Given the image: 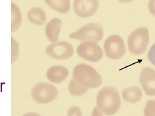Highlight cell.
I'll return each mask as SVG.
<instances>
[{
  "instance_id": "obj_8",
  "label": "cell",
  "mask_w": 155,
  "mask_h": 116,
  "mask_svg": "<svg viewBox=\"0 0 155 116\" xmlns=\"http://www.w3.org/2000/svg\"><path fill=\"white\" fill-rule=\"evenodd\" d=\"M77 54L89 62H98L103 57L102 49L96 42L83 41L76 48Z\"/></svg>"
},
{
  "instance_id": "obj_24",
  "label": "cell",
  "mask_w": 155,
  "mask_h": 116,
  "mask_svg": "<svg viewBox=\"0 0 155 116\" xmlns=\"http://www.w3.org/2000/svg\"><path fill=\"white\" fill-rule=\"evenodd\" d=\"M22 116H42L39 113H36V112H28V113H25Z\"/></svg>"
},
{
  "instance_id": "obj_18",
  "label": "cell",
  "mask_w": 155,
  "mask_h": 116,
  "mask_svg": "<svg viewBox=\"0 0 155 116\" xmlns=\"http://www.w3.org/2000/svg\"><path fill=\"white\" fill-rule=\"evenodd\" d=\"M20 46L18 43L17 42L14 38H11V63L13 64L18 59Z\"/></svg>"
},
{
  "instance_id": "obj_2",
  "label": "cell",
  "mask_w": 155,
  "mask_h": 116,
  "mask_svg": "<svg viewBox=\"0 0 155 116\" xmlns=\"http://www.w3.org/2000/svg\"><path fill=\"white\" fill-rule=\"evenodd\" d=\"M73 79L88 88H97L103 82L102 76L92 67L85 63L78 64L73 70Z\"/></svg>"
},
{
  "instance_id": "obj_15",
  "label": "cell",
  "mask_w": 155,
  "mask_h": 116,
  "mask_svg": "<svg viewBox=\"0 0 155 116\" xmlns=\"http://www.w3.org/2000/svg\"><path fill=\"white\" fill-rule=\"evenodd\" d=\"M50 9L61 14L68 12L71 9L70 0H44Z\"/></svg>"
},
{
  "instance_id": "obj_25",
  "label": "cell",
  "mask_w": 155,
  "mask_h": 116,
  "mask_svg": "<svg viewBox=\"0 0 155 116\" xmlns=\"http://www.w3.org/2000/svg\"><path fill=\"white\" fill-rule=\"evenodd\" d=\"M132 1H133V0H119V2H120L121 3H130V2H131Z\"/></svg>"
},
{
  "instance_id": "obj_14",
  "label": "cell",
  "mask_w": 155,
  "mask_h": 116,
  "mask_svg": "<svg viewBox=\"0 0 155 116\" xmlns=\"http://www.w3.org/2000/svg\"><path fill=\"white\" fill-rule=\"evenodd\" d=\"M122 97L125 101L131 103H136L142 97V92L138 87L131 86L122 90Z\"/></svg>"
},
{
  "instance_id": "obj_5",
  "label": "cell",
  "mask_w": 155,
  "mask_h": 116,
  "mask_svg": "<svg viewBox=\"0 0 155 116\" xmlns=\"http://www.w3.org/2000/svg\"><path fill=\"white\" fill-rule=\"evenodd\" d=\"M58 91L52 84L38 82L34 85L31 90V96L37 103L40 105L50 103L57 98Z\"/></svg>"
},
{
  "instance_id": "obj_4",
  "label": "cell",
  "mask_w": 155,
  "mask_h": 116,
  "mask_svg": "<svg viewBox=\"0 0 155 116\" xmlns=\"http://www.w3.org/2000/svg\"><path fill=\"white\" fill-rule=\"evenodd\" d=\"M103 36V28L98 23H90L69 34V38L79 41L99 42Z\"/></svg>"
},
{
  "instance_id": "obj_19",
  "label": "cell",
  "mask_w": 155,
  "mask_h": 116,
  "mask_svg": "<svg viewBox=\"0 0 155 116\" xmlns=\"http://www.w3.org/2000/svg\"><path fill=\"white\" fill-rule=\"evenodd\" d=\"M144 112L145 116H155V100L147 101Z\"/></svg>"
},
{
  "instance_id": "obj_17",
  "label": "cell",
  "mask_w": 155,
  "mask_h": 116,
  "mask_svg": "<svg viewBox=\"0 0 155 116\" xmlns=\"http://www.w3.org/2000/svg\"><path fill=\"white\" fill-rule=\"evenodd\" d=\"M89 88L80 84L73 78L71 80L70 82H69L68 91H69L71 95H74V96H81V95H84L89 90Z\"/></svg>"
},
{
  "instance_id": "obj_13",
  "label": "cell",
  "mask_w": 155,
  "mask_h": 116,
  "mask_svg": "<svg viewBox=\"0 0 155 116\" xmlns=\"http://www.w3.org/2000/svg\"><path fill=\"white\" fill-rule=\"evenodd\" d=\"M27 18L30 23L36 25H44L47 20L45 11L39 7H33L29 10Z\"/></svg>"
},
{
  "instance_id": "obj_16",
  "label": "cell",
  "mask_w": 155,
  "mask_h": 116,
  "mask_svg": "<svg viewBox=\"0 0 155 116\" xmlns=\"http://www.w3.org/2000/svg\"><path fill=\"white\" fill-rule=\"evenodd\" d=\"M22 15L19 7L15 3H11V32L18 30L21 25Z\"/></svg>"
},
{
  "instance_id": "obj_9",
  "label": "cell",
  "mask_w": 155,
  "mask_h": 116,
  "mask_svg": "<svg viewBox=\"0 0 155 116\" xmlns=\"http://www.w3.org/2000/svg\"><path fill=\"white\" fill-rule=\"evenodd\" d=\"M99 7L98 0H74L73 10L80 18H89L96 12Z\"/></svg>"
},
{
  "instance_id": "obj_22",
  "label": "cell",
  "mask_w": 155,
  "mask_h": 116,
  "mask_svg": "<svg viewBox=\"0 0 155 116\" xmlns=\"http://www.w3.org/2000/svg\"><path fill=\"white\" fill-rule=\"evenodd\" d=\"M148 8L150 13L155 16V0H149L148 3Z\"/></svg>"
},
{
  "instance_id": "obj_10",
  "label": "cell",
  "mask_w": 155,
  "mask_h": 116,
  "mask_svg": "<svg viewBox=\"0 0 155 116\" xmlns=\"http://www.w3.org/2000/svg\"><path fill=\"white\" fill-rule=\"evenodd\" d=\"M140 83L146 95L155 96V70L150 67L143 69L140 76Z\"/></svg>"
},
{
  "instance_id": "obj_20",
  "label": "cell",
  "mask_w": 155,
  "mask_h": 116,
  "mask_svg": "<svg viewBox=\"0 0 155 116\" xmlns=\"http://www.w3.org/2000/svg\"><path fill=\"white\" fill-rule=\"evenodd\" d=\"M67 116H83L82 112L80 107L74 106L68 110Z\"/></svg>"
},
{
  "instance_id": "obj_1",
  "label": "cell",
  "mask_w": 155,
  "mask_h": 116,
  "mask_svg": "<svg viewBox=\"0 0 155 116\" xmlns=\"http://www.w3.org/2000/svg\"><path fill=\"white\" fill-rule=\"evenodd\" d=\"M121 103L119 92L114 87H103L97 94V107L106 115H115L120 110Z\"/></svg>"
},
{
  "instance_id": "obj_21",
  "label": "cell",
  "mask_w": 155,
  "mask_h": 116,
  "mask_svg": "<svg viewBox=\"0 0 155 116\" xmlns=\"http://www.w3.org/2000/svg\"><path fill=\"white\" fill-rule=\"evenodd\" d=\"M148 59L153 65L155 66V44H154L149 51L147 54Z\"/></svg>"
},
{
  "instance_id": "obj_6",
  "label": "cell",
  "mask_w": 155,
  "mask_h": 116,
  "mask_svg": "<svg viewBox=\"0 0 155 116\" xmlns=\"http://www.w3.org/2000/svg\"><path fill=\"white\" fill-rule=\"evenodd\" d=\"M104 51L108 58L114 60L122 58L125 54V46L123 38L118 35H112L104 43Z\"/></svg>"
},
{
  "instance_id": "obj_7",
  "label": "cell",
  "mask_w": 155,
  "mask_h": 116,
  "mask_svg": "<svg viewBox=\"0 0 155 116\" xmlns=\"http://www.w3.org/2000/svg\"><path fill=\"white\" fill-rule=\"evenodd\" d=\"M45 54L52 59L65 60L73 56L74 48L69 43L60 41L49 45L45 48Z\"/></svg>"
},
{
  "instance_id": "obj_23",
  "label": "cell",
  "mask_w": 155,
  "mask_h": 116,
  "mask_svg": "<svg viewBox=\"0 0 155 116\" xmlns=\"http://www.w3.org/2000/svg\"><path fill=\"white\" fill-rule=\"evenodd\" d=\"M91 116H103V115H102V112L100 110L99 108L98 107H95L94 108Z\"/></svg>"
},
{
  "instance_id": "obj_11",
  "label": "cell",
  "mask_w": 155,
  "mask_h": 116,
  "mask_svg": "<svg viewBox=\"0 0 155 116\" xmlns=\"http://www.w3.org/2000/svg\"><path fill=\"white\" fill-rule=\"evenodd\" d=\"M69 70L63 66H52L47 70L46 76L48 80L52 83H61L67 79Z\"/></svg>"
},
{
  "instance_id": "obj_3",
  "label": "cell",
  "mask_w": 155,
  "mask_h": 116,
  "mask_svg": "<svg viewBox=\"0 0 155 116\" xmlns=\"http://www.w3.org/2000/svg\"><path fill=\"white\" fill-rule=\"evenodd\" d=\"M149 43V30L147 27L137 28L129 35L127 45L129 52L134 55L140 56L146 51Z\"/></svg>"
},
{
  "instance_id": "obj_12",
  "label": "cell",
  "mask_w": 155,
  "mask_h": 116,
  "mask_svg": "<svg viewBox=\"0 0 155 116\" xmlns=\"http://www.w3.org/2000/svg\"><path fill=\"white\" fill-rule=\"evenodd\" d=\"M62 21L58 18H54L47 23L45 27V36L50 43H56L58 41L61 32Z\"/></svg>"
}]
</instances>
